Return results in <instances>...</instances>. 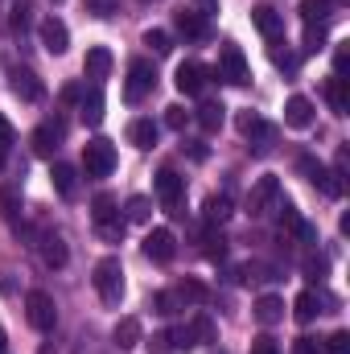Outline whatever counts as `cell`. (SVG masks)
Masks as SVG:
<instances>
[{
    "label": "cell",
    "instance_id": "obj_18",
    "mask_svg": "<svg viewBox=\"0 0 350 354\" xmlns=\"http://www.w3.org/2000/svg\"><path fill=\"white\" fill-rule=\"evenodd\" d=\"M103 107H107V103H103L99 83L83 91V99H79V115H83V124H87V128H99V124H103Z\"/></svg>",
    "mask_w": 350,
    "mask_h": 354
},
{
    "label": "cell",
    "instance_id": "obj_47",
    "mask_svg": "<svg viewBox=\"0 0 350 354\" xmlns=\"http://www.w3.org/2000/svg\"><path fill=\"white\" fill-rule=\"evenodd\" d=\"M252 354H280V342L272 334H260V338H252Z\"/></svg>",
    "mask_w": 350,
    "mask_h": 354
},
{
    "label": "cell",
    "instance_id": "obj_20",
    "mask_svg": "<svg viewBox=\"0 0 350 354\" xmlns=\"http://www.w3.org/2000/svg\"><path fill=\"white\" fill-rule=\"evenodd\" d=\"M83 75L95 79V83H103V79L111 75V50H107V46H91L87 58H83Z\"/></svg>",
    "mask_w": 350,
    "mask_h": 354
},
{
    "label": "cell",
    "instance_id": "obj_37",
    "mask_svg": "<svg viewBox=\"0 0 350 354\" xmlns=\"http://www.w3.org/2000/svg\"><path fill=\"white\" fill-rule=\"evenodd\" d=\"M235 128H239V132H243V136L252 140V136H260V132L268 128V124H264V115H260V111H239V120H235Z\"/></svg>",
    "mask_w": 350,
    "mask_h": 354
},
{
    "label": "cell",
    "instance_id": "obj_10",
    "mask_svg": "<svg viewBox=\"0 0 350 354\" xmlns=\"http://www.w3.org/2000/svg\"><path fill=\"white\" fill-rule=\"evenodd\" d=\"M157 198H161V206H165L169 214H185V210H181V198H185V177L174 174V169H161V174H157Z\"/></svg>",
    "mask_w": 350,
    "mask_h": 354
},
{
    "label": "cell",
    "instance_id": "obj_19",
    "mask_svg": "<svg viewBox=\"0 0 350 354\" xmlns=\"http://www.w3.org/2000/svg\"><path fill=\"white\" fill-rule=\"evenodd\" d=\"M252 25L260 29V33L268 37V41L284 33V17H280V12H276L272 4H256V8H252Z\"/></svg>",
    "mask_w": 350,
    "mask_h": 354
},
{
    "label": "cell",
    "instance_id": "obj_8",
    "mask_svg": "<svg viewBox=\"0 0 350 354\" xmlns=\"http://www.w3.org/2000/svg\"><path fill=\"white\" fill-rule=\"evenodd\" d=\"M276 198H280V177H272V174H264L252 189H248V214L252 218H260V214H268L272 206H276Z\"/></svg>",
    "mask_w": 350,
    "mask_h": 354
},
{
    "label": "cell",
    "instance_id": "obj_43",
    "mask_svg": "<svg viewBox=\"0 0 350 354\" xmlns=\"http://www.w3.org/2000/svg\"><path fill=\"white\" fill-rule=\"evenodd\" d=\"M194 115L181 107V103H174V107H165V128H174V132H185V124H190Z\"/></svg>",
    "mask_w": 350,
    "mask_h": 354
},
{
    "label": "cell",
    "instance_id": "obj_33",
    "mask_svg": "<svg viewBox=\"0 0 350 354\" xmlns=\"http://www.w3.org/2000/svg\"><path fill=\"white\" fill-rule=\"evenodd\" d=\"M301 21L305 25H326L330 21V0H301Z\"/></svg>",
    "mask_w": 350,
    "mask_h": 354
},
{
    "label": "cell",
    "instance_id": "obj_40",
    "mask_svg": "<svg viewBox=\"0 0 350 354\" xmlns=\"http://www.w3.org/2000/svg\"><path fill=\"white\" fill-rule=\"evenodd\" d=\"M177 309H181L177 292H153V313H161V317H174Z\"/></svg>",
    "mask_w": 350,
    "mask_h": 354
},
{
    "label": "cell",
    "instance_id": "obj_53",
    "mask_svg": "<svg viewBox=\"0 0 350 354\" xmlns=\"http://www.w3.org/2000/svg\"><path fill=\"white\" fill-rule=\"evenodd\" d=\"M185 145H190V157L194 161H206V145L202 140H185Z\"/></svg>",
    "mask_w": 350,
    "mask_h": 354
},
{
    "label": "cell",
    "instance_id": "obj_26",
    "mask_svg": "<svg viewBox=\"0 0 350 354\" xmlns=\"http://www.w3.org/2000/svg\"><path fill=\"white\" fill-rule=\"evenodd\" d=\"M252 313H256V322H260V326H276V322L284 317V301H280L276 292H264Z\"/></svg>",
    "mask_w": 350,
    "mask_h": 354
},
{
    "label": "cell",
    "instance_id": "obj_11",
    "mask_svg": "<svg viewBox=\"0 0 350 354\" xmlns=\"http://www.w3.org/2000/svg\"><path fill=\"white\" fill-rule=\"evenodd\" d=\"M62 140H66V120L54 115V120L37 124V132H33V153H37V157H54Z\"/></svg>",
    "mask_w": 350,
    "mask_h": 354
},
{
    "label": "cell",
    "instance_id": "obj_45",
    "mask_svg": "<svg viewBox=\"0 0 350 354\" xmlns=\"http://www.w3.org/2000/svg\"><path fill=\"white\" fill-rule=\"evenodd\" d=\"M322 354H350V334H347V330L330 334V338H326V346H322Z\"/></svg>",
    "mask_w": 350,
    "mask_h": 354
},
{
    "label": "cell",
    "instance_id": "obj_2",
    "mask_svg": "<svg viewBox=\"0 0 350 354\" xmlns=\"http://www.w3.org/2000/svg\"><path fill=\"white\" fill-rule=\"evenodd\" d=\"M91 280H95V292H99L103 305H120L124 301V264H120V256H103L95 264Z\"/></svg>",
    "mask_w": 350,
    "mask_h": 354
},
{
    "label": "cell",
    "instance_id": "obj_55",
    "mask_svg": "<svg viewBox=\"0 0 350 354\" xmlns=\"http://www.w3.org/2000/svg\"><path fill=\"white\" fill-rule=\"evenodd\" d=\"M4 346H8V338H4V330H0V354H4Z\"/></svg>",
    "mask_w": 350,
    "mask_h": 354
},
{
    "label": "cell",
    "instance_id": "obj_44",
    "mask_svg": "<svg viewBox=\"0 0 350 354\" xmlns=\"http://www.w3.org/2000/svg\"><path fill=\"white\" fill-rule=\"evenodd\" d=\"M169 338H174V351H194V346H198V342H194L190 322H185V326H177V330H169Z\"/></svg>",
    "mask_w": 350,
    "mask_h": 354
},
{
    "label": "cell",
    "instance_id": "obj_31",
    "mask_svg": "<svg viewBox=\"0 0 350 354\" xmlns=\"http://www.w3.org/2000/svg\"><path fill=\"white\" fill-rule=\"evenodd\" d=\"M190 330H194V342H198V346L219 342V326H214V317H210V313H198V317L190 322Z\"/></svg>",
    "mask_w": 350,
    "mask_h": 354
},
{
    "label": "cell",
    "instance_id": "obj_30",
    "mask_svg": "<svg viewBox=\"0 0 350 354\" xmlns=\"http://www.w3.org/2000/svg\"><path fill=\"white\" fill-rule=\"evenodd\" d=\"M202 256H206V260H223V256H227V239H223V231L210 227V223H206V231H202Z\"/></svg>",
    "mask_w": 350,
    "mask_h": 354
},
{
    "label": "cell",
    "instance_id": "obj_3",
    "mask_svg": "<svg viewBox=\"0 0 350 354\" xmlns=\"http://www.w3.org/2000/svg\"><path fill=\"white\" fill-rule=\"evenodd\" d=\"M219 79H223V83H231V87L252 83L248 58H243V50H239L235 41H223V50H219Z\"/></svg>",
    "mask_w": 350,
    "mask_h": 354
},
{
    "label": "cell",
    "instance_id": "obj_25",
    "mask_svg": "<svg viewBox=\"0 0 350 354\" xmlns=\"http://www.w3.org/2000/svg\"><path fill=\"white\" fill-rule=\"evenodd\" d=\"M326 103H330L338 115H347L350 111V87H347L342 75H330V79H326Z\"/></svg>",
    "mask_w": 350,
    "mask_h": 354
},
{
    "label": "cell",
    "instance_id": "obj_41",
    "mask_svg": "<svg viewBox=\"0 0 350 354\" xmlns=\"http://www.w3.org/2000/svg\"><path fill=\"white\" fill-rule=\"evenodd\" d=\"M326 50V25H305V54H322Z\"/></svg>",
    "mask_w": 350,
    "mask_h": 354
},
{
    "label": "cell",
    "instance_id": "obj_14",
    "mask_svg": "<svg viewBox=\"0 0 350 354\" xmlns=\"http://www.w3.org/2000/svg\"><path fill=\"white\" fill-rule=\"evenodd\" d=\"M8 87H12V95H21L25 103H37V99L46 95L42 79H37L29 66H12V71H8Z\"/></svg>",
    "mask_w": 350,
    "mask_h": 354
},
{
    "label": "cell",
    "instance_id": "obj_54",
    "mask_svg": "<svg viewBox=\"0 0 350 354\" xmlns=\"http://www.w3.org/2000/svg\"><path fill=\"white\" fill-rule=\"evenodd\" d=\"M62 99H66V103H79V99H83V87H79V83H71V87L62 91Z\"/></svg>",
    "mask_w": 350,
    "mask_h": 354
},
{
    "label": "cell",
    "instance_id": "obj_28",
    "mask_svg": "<svg viewBox=\"0 0 350 354\" xmlns=\"http://www.w3.org/2000/svg\"><path fill=\"white\" fill-rule=\"evenodd\" d=\"M202 214H206V223H210V227L227 223V218H231V194H210V198H206V206H202Z\"/></svg>",
    "mask_w": 350,
    "mask_h": 354
},
{
    "label": "cell",
    "instance_id": "obj_4",
    "mask_svg": "<svg viewBox=\"0 0 350 354\" xmlns=\"http://www.w3.org/2000/svg\"><path fill=\"white\" fill-rule=\"evenodd\" d=\"M25 317H29V326H33V330L50 334V330L58 326V305H54V297H50V292H42V288H33V292L25 297Z\"/></svg>",
    "mask_w": 350,
    "mask_h": 354
},
{
    "label": "cell",
    "instance_id": "obj_13",
    "mask_svg": "<svg viewBox=\"0 0 350 354\" xmlns=\"http://www.w3.org/2000/svg\"><path fill=\"white\" fill-rule=\"evenodd\" d=\"M145 256L149 260H157V264H169L177 256V239L169 227H153L149 235H145Z\"/></svg>",
    "mask_w": 350,
    "mask_h": 354
},
{
    "label": "cell",
    "instance_id": "obj_58",
    "mask_svg": "<svg viewBox=\"0 0 350 354\" xmlns=\"http://www.w3.org/2000/svg\"><path fill=\"white\" fill-rule=\"evenodd\" d=\"M50 4H62V0H50Z\"/></svg>",
    "mask_w": 350,
    "mask_h": 354
},
{
    "label": "cell",
    "instance_id": "obj_5",
    "mask_svg": "<svg viewBox=\"0 0 350 354\" xmlns=\"http://www.w3.org/2000/svg\"><path fill=\"white\" fill-rule=\"evenodd\" d=\"M297 169L309 177V181H313V185H317V189H322L326 198H342V194H347V181H342V174L326 169V165H322L317 157H301V161H297Z\"/></svg>",
    "mask_w": 350,
    "mask_h": 354
},
{
    "label": "cell",
    "instance_id": "obj_57",
    "mask_svg": "<svg viewBox=\"0 0 350 354\" xmlns=\"http://www.w3.org/2000/svg\"><path fill=\"white\" fill-rule=\"evenodd\" d=\"M330 4H347V0H330Z\"/></svg>",
    "mask_w": 350,
    "mask_h": 354
},
{
    "label": "cell",
    "instance_id": "obj_50",
    "mask_svg": "<svg viewBox=\"0 0 350 354\" xmlns=\"http://www.w3.org/2000/svg\"><path fill=\"white\" fill-rule=\"evenodd\" d=\"M293 354H322V342L309 338V334H301V338L293 342Z\"/></svg>",
    "mask_w": 350,
    "mask_h": 354
},
{
    "label": "cell",
    "instance_id": "obj_15",
    "mask_svg": "<svg viewBox=\"0 0 350 354\" xmlns=\"http://www.w3.org/2000/svg\"><path fill=\"white\" fill-rule=\"evenodd\" d=\"M284 124L297 128V132L313 128V99H305V95H288V103H284Z\"/></svg>",
    "mask_w": 350,
    "mask_h": 354
},
{
    "label": "cell",
    "instance_id": "obj_17",
    "mask_svg": "<svg viewBox=\"0 0 350 354\" xmlns=\"http://www.w3.org/2000/svg\"><path fill=\"white\" fill-rule=\"evenodd\" d=\"M157 136H161V124H157V120H149V115H136V120L128 124V140H132L136 149H153V145H157Z\"/></svg>",
    "mask_w": 350,
    "mask_h": 354
},
{
    "label": "cell",
    "instance_id": "obj_23",
    "mask_svg": "<svg viewBox=\"0 0 350 354\" xmlns=\"http://www.w3.org/2000/svg\"><path fill=\"white\" fill-rule=\"evenodd\" d=\"M42 260H46V268H66V260H71V252H66V239L62 235H42Z\"/></svg>",
    "mask_w": 350,
    "mask_h": 354
},
{
    "label": "cell",
    "instance_id": "obj_36",
    "mask_svg": "<svg viewBox=\"0 0 350 354\" xmlns=\"http://www.w3.org/2000/svg\"><path fill=\"white\" fill-rule=\"evenodd\" d=\"M272 210H276V227H280V231H288V235H293V227H297V223H301V214H297V206H293V202H288V198H284V202H280V198H276V206H272Z\"/></svg>",
    "mask_w": 350,
    "mask_h": 354
},
{
    "label": "cell",
    "instance_id": "obj_39",
    "mask_svg": "<svg viewBox=\"0 0 350 354\" xmlns=\"http://www.w3.org/2000/svg\"><path fill=\"white\" fill-rule=\"evenodd\" d=\"M145 46H149L157 58H165V54L174 50V41H169V33H165V29H149V33H145Z\"/></svg>",
    "mask_w": 350,
    "mask_h": 354
},
{
    "label": "cell",
    "instance_id": "obj_22",
    "mask_svg": "<svg viewBox=\"0 0 350 354\" xmlns=\"http://www.w3.org/2000/svg\"><path fill=\"white\" fill-rule=\"evenodd\" d=\"M50 181H54L58 198H75V194H79V169H75V165H66V161H54Z\"/></svg>",
    "mask_w": 350,
    "mask_h": 354
},
{
    "label": "cell",
    "instance_id": "obj_29",
    "mask_svg": "<svg viewBox=\"0 0 350 354\" xmlns=\"http://www.w3.org/2000/svg\"><path fill=\"white\" fill-rule=\"evenodd\" d=\"M174 292H177L181 305H206V301H210V288H206L202 280H181Z\"/></svg>",
    "mask_w": 350,
    "mask_h": 354
},
{
    "label": "cell",
    "instance_id": "obj_34",
    "mask_svg": "<svg viewBox=\"0 0 350 354\" xmlns=\"http://www.w3.org/2000/svg\"><path fill=\"white\" fill-rule=\"evenodd\" d=\"M124 218H128V223H149V218H153V202H149L145 194L128 198V206H124Z\"/></svg>",
    "mask_w": 350,
    "mask_h": 354
},
{
    "label": "cell",
    "instance_id": "obj_38",
    "mask_svg": "<svg viewBox=\"0 0 350 354\" xmlns=\"http://www.w3.org/2000/svg\"><path fill=\"white\" fill-rule=\"evenodd\" d=\"M12 145H17V128L8 124V115L0 111V169H4V161H8V153H12Z\"/></svg>",
    "mask_w": 350,
    "mask_h": 354
},
{
    "label": "cell",
    "instance_id": "obj_42",
    "mask_svg": "<svg viewBox=\"0 0 350 354\" xmlns=\"http://www.w3.org/2000/svg\"><path fill=\"white\" fill-rule=\"evenodd\" d=\"M17 210H21V194L4 185V189H0V214H4L8 223H17Z\"/></svg>",
    "mask_w": 350,
    "mask_h": 354
},
{
    "label": "cell",
    "instance_id": "obj_27",
    "mask_svg": "<svg viewBox=\"0 0 350 354\" xmlns=\"http://www.w3.org/2000/svg\"><path fill=\"white\" fill-rule=\"evenodd\" d=\"M317 313H322V297H317L313 288H305V292H301V297L293 301V317H297L301 326H309V322H313Z\"/></svg>",
    "mask_w": 350,
    "mask_h": 354
},
{
    "label": "cell",
    "instance_id": "obj_46",
    "mask_svg": "<svg viewBox=\"0 0 350 354\" xmlns=\"http://www.w3.org/2000/svg\"><path fill=\"white\" fill-rule=\"evenodd\" d=\"M326 256H305V264H301V272H305V280H322L326 276Z\"/></svg>",
    "mask_w": 350,
    "mask_h": 354
},
{
    "label": "cell",
    "instance_id": "obj_21",
    "mask_svg": "<svg viewBox=\"0 0 350 354\" xmlns=\"http://www.w3.org/2000/svg\"><path fill=\"white\" fill-rule=\"evenodd\" d=\"M194 120H198V128H202V132H219V128H223V120H227L223 99H202V107L194 111Z\"/></svg>",
    "mask_w": 350,
    "mask_h": 354
},
{
    "label": "cell",
    "instance_id": "obj_32",
    "mask_svg": "<svg viewBox=\"0 0 350 354\" xmlns=\"http://www.w3.org/2000/svg\"><path fill=\"white\" fill-rule=\"evenodd\" d=\"M8 25H12V33H25V29L33 25V0H12V8H8Z\"/></svg>",
    "mask_w": 350,
    "mask_h": 354
},
{
    "label": "cell",
    "instance_id": "obj_6",
    "mask_svg": "<svg viewBox=\"0 0 350 354\" xmlns=\"http://www.w3.org/2000/svg\"><path fill=\"white\" fill-rule=\"evenodd\" d=\"M153 87H157V71H153V62H149V58H132V62H128L124 99H128V103H140Z\"/></svg>",
    "mask_w": 350,
    "mask_h": 354
},
{
    "label": "cell",
    "instance_id": "obj_12",
    "mask_svg": "<svg viewBox=\"0 0 350 354\" xmlns=\"http://www.w3.org/2000/svg\"><path fill=\"white\" fill-rule=\"evenodd\" d=\"M174 83H177V91H181V95H190V99H194V95H202V91H206V83H210V71H206L198 58H190V62H181V66H177Z\"/></svg>",
    "mask_w": 350,
    "mask_h": 354
},
{
    "label": "cell",
    "instance_id": "obj_16",
    "mask_svg": "<svg viewBox=\"0 0 350 354\" xmlns=\"http://www.w3.org/2000/svg\"><path fill=\"white\" fill-rule=\"evenodd\" d=\"M111 338H116L120 351H136V346L145 342V326H140V317H120L116 330H111Z\"/></svg>",
    "mask_w": 350,
    "mask_h": 354
},
{
    "label": "cell",
    "instance_id": "obj_51",
    "mask_svg": "<svg viewBox=\"0 0 350 354\" xmlns=\"http://www.w3.org/2000/svg\"><path fill=\"white\" fill-rule=\"evenodd\" d=\"M347 46H350V41H338V46H334V75H342V71H347V62H350Z\"/></svg>",
    "mask_w": 350,
    "mask_h": 354
},
{
    "label": "cell",
    "instance_id": "obj_35",
    "mask_svg": "<svg viewBox=\"0 0 350 354\" xmlns=\"http://www.w3.org/2000/svg\"><path fill=\"white\" fill-rule=\"evenodd\" d=\"M268 54H272V62H276L280 71H288V75L297 71V54H293V50H284V41H280V37H272V41H268Z\"/></svg>",
    "mask_w": 350,
    "mask_h": 354
},
{
    "label": "cell",
    "instance_id": "obj_24",
    "mask_svg": "<svg viewBox=\"0 0 350 354\" xmlns=\"http://www.w3.org/2000/svg\"><path fill=\"white\" fill-rule=\"evenodd\" d=\"M174 25H177V33L190 37V41H206V37H210V25H206V17H198V12H185V8H181Z\"/></svg>",
    "mask_w": 350,
    "mask_h": 354
},
{
    "label": "cell",
    "instance_id": "obj_1",
    "mask_svg": "<svg viewBox=\"0 0 350 354\" xmlns=\"http://www.w3.org/2000/svg\"><path fill=\"white\" fill-rule=\"evenodd\" d=\"M91 223H95L99 239H107V243H120V239H124V231H128V218L120 214L116 194H99V198L91 202Z\"/></svg>",
    "mask_w": 350,
    "mask_h": 354
},
{
    "label": "cell",
    "instance_id": "obj_52",
    "mask_svg": "<svg viewBox=\"0 0 350 354\" xmlns=\"http://www.w3.org/2000/svg\"><path fill=\"white\" fill-rule=\"evenodd\" d=\"M198 4V17H214L219 12V0H194Z\"/></svg>",
    "mask_w": 350,
    "mask_h": 354
},
{
    "label": "cell",
    "instance_id": "obj_7",
    "mask_svg": "<svg viewBox=\"0 0 350 354\" xmlns=\"http://www.w3.org/2000/svg\"><path fill=\"white\" fill-rule=\"evenodd\" d=\"M83 169H87V177H107L116 169V145H111L107 136L87 140V149H83Z\"/></svg>",
    "mask_w": 350,
    "mask_h": 354
},
{
    "label": "cell",
    "instance_id": "obj_48",
    "mask_svg": "<svg viewBox=\"0 0 350 354\" xmlns=\"http://www.w3.org/2000/svg\"><path fill=\"white\" fill-rule=\"evenodd\" d=\"M149 354H177V351H174V338H169V330H165V334H153Z\"/></svg>",
    "mask_w": 350,
    "mask_h": 354
},
{
    "label": "cell",
    "instance_id": "obj_56",
    "mask_svg": "<svg viewBox=\"0 0 350 354\" xmlns=\"http://www.w3.org/2000/svg\"><path fill=\"white\" fill-rule=\"evenodd\" d=\"M37 354H54V351H50V346H42V351H37Z\"/></svg>",
    "mask_w": 350,
    "mask_h": 354
},
{
    "label": "cell",
    "instance_id": "obj_49",
    "mask_svg": "<svg viewBox=\"0 0 350 354\" xmlns=\"http://www.w3.org/2000/svg\"><path fill=\"white\" fill-rule=\"evenodd\" d=\"M83 4H87V12H95V17H111L120 8V0H83Z\"/></svg>",
    "mask_w": 350,
    "mask_h": 354
},
{
    "label": "cell",
    "instance_id": "obj_9",
    "mask_svg": "<svg viewBox=\"0 0 350 354\" xmlns=\"http://www.w3.org/2000/svg\"><path fill=\"white\" fill-rule=\"evenodd\" d=\"M37 37H42V50L54 54V58H62V54L71 50V29H66V21H58V17H46V21L37 25Z\"/></svg>",
    "mask_w": 350,
    "mask_h": 354
}]
</instances>
